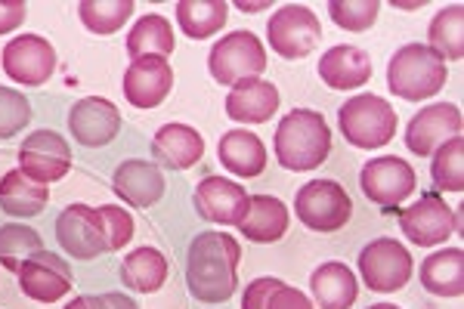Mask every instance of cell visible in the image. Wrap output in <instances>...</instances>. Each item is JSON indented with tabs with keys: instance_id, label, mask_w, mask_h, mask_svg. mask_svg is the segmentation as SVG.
Wrapping results in <instances>:
<instances>
[{
	"instance_id": "cell-1",
	"label": "cell",
	"mask_w": 464,
	"mask_h": 309,
	"mask_svg": "<svg viewBox=\"0 0 464 309\" xmlns=\"http://www.w3.org/2000/svg\"><path fill=\"white\" fill-rule=\"evenodd\" d=\"M242 245L227 232H198L186 251V285L201 304H227L238 288Z\"/></svg>"
},
{
	"instance_id": "cell-2",
	"label": "cell",
	"mask_w": 464,
	"mask_h": 309,
	"mask_svg": "<svg viewBox=\"0 0 464 309\" xmlns=\"http://www.w3.org/2000/svg\"><path fill=\"white\" fill-rule=\"evenodd\" d=\"M273 146L285 170H316L332 152V127L322 111L295 109L279 121Z\"/></svg>"
},
{
	"instance_id": "cell-3",
	"label": "cell",
	"mask_w": 464,
	"mask_h": 309,
	"mask_svg": "<svg viewBox=\"0 0 464 309\" xmlns=\"http://www.w3.org/2000/svg\"><path fill=\"white\" fill-rule=\"evenodd\" d=\"M449 69L424 43H406L387 63V87L406 102H421L446 87Z\"/></svg>"
},
{
	"instance_id": "cell-4",
	"label": "cell",
	"mask_w": 464,
	"mask_h": 309,
	"mask_svg": "<svg viewBox=\"0 0 464 309\" xmlns=\"http://www.w3.org/2000/svg\"><path fill=\"white\" fill-rule=\"evenodd\" d=\"M338 127L343 140L356 149H381L396 137L400 115L384 96L356 93L338 109Z\"/></svg>"
},
{
	"instance_id": "cell-5",
	"label": "cell",
	"mask_w": 464,
	"mask_h": 309,
	"mask_svg": "<svg viewBox=\"0 0 464 309\" xmlns=\"http://www.w3.org/2000/svg\"><path fill=\"white\" fill-rule=\"evenodd\" d=\"M208 69L217 84L236 87L266 72V50L254 32H232L220 37L208 53Z\"/></svg>"
},
{
	"instance_id": "cell-6",
	"label": "cell",
	"mask_w": 464,
	"mask_h": 309,
	"mask_svg": "<svg viewBox=\"0 0 464 309\" xmlns=\"http://www.w3.org/2000/svg\"><path fill=\"white\" fill-rule=\"evenodd\" d=\"M297 220L313 232H338L353 217V201L338 179H310L295 195Z\"/></svg>"
},
{
	"instance_id": "cell-7",
	"label": "cell",
	"mask_w": 464,
	"mask_h": 309,
	"mask_svg": "<svg viewBox=\"0 0 464 309\" xmlns=\"http://www.w3.org/2000/svg\"><path fill=\"white\" fill-rule=\"evenodd\" d=\"M266 41L276 56L295 63L316 50V43L322 41V22L310 6L285 4L266 22Z\"/></svg>"
},
{
	"instance_id": "cell-8",
	"label": "cell",
	"mask_w": 464,
	"mask_h": 309,
	"mask_svg": "<svg viewBox=\"0 0 464 309\" xmlns=\"http://www.w3.org/2000/svg\"><path fill=\"white\" fill-rule=\"evenodd\" d=\"M411 269V254L396 238H375L359 251V275L369 291L393 294L406 288Z\"/></svg>"
},
{
	"instance_id": "cell-9",
	"label": "cell",
	"mask_w": 464,
	"mask_h": 309,
	"mask_svg": "<svg viewBox=\"0 0 464 309\" xmlns=\"http://www.w3.org/2000/svg\"><path fill=\"white\" fill-rule=\"evenodd\" d=\"M359 186H362L365 198L396 214V208L415 192L418 177L409 161H402V158H396V155H381L362 164V170H359Z\"/></svg>"
},
{
	"instance_id": "cell-10",
	"label": "cell",
	"mask_w": 464,
	"mask_h": 309,
	"mask_svg": "<svg viewBox=\"0 0 464 309\" xmlns=\"http://www.w3.org/2000/svg\"><path fill=\"white\" fill-rule=\"evenodd\" d=\"M6 78L22 87H44L56 72V50L41 34H19L0 53Z\"/></svg>"
},
{
	"instance_id": "cell-11",
	"label": "cell",
	"mask_w": 464,
	"mask_h": 309,
	"mask_svg": "<svg viewBox=\"0 0 464 309\" xmlns=\"http://www.w3.org/2000/svg\"><path fill=\"white\" fill-rule=\"evenodd\" d=\"M400 229L411 245L433 247L443 245L452 232L461 229L459 210H452L437 192H424L411 208L400 210Z\"/></svg>"
},
{
	"instance_id": "cell-12",
	"label": "cell",
	"mask_w": 464,
	"mask_h": 309,
	"mask_svg": "<svg viewBox=\"0 0 464 309\" xmlns=\"http://www.w3.org/2000/svg\"><path fill=\"white\" fill-rule=\"evenodd\" d=\"M56 238L72 260H96L100 254L109 251V238H106V226H102L100 208L78 205V201L59 214Z\"/></svg>"
},
{
	"instance_id": "cell-13",
	"label": "cell",
	"mask_w": 464,
	"mask_h": 309,
	"mask_svg": "<svg viewBox=\"0 0 464 309\" xmlns=\"http://www.w3.org/2000/svg\"><path fill=\"white\" fill-rule=\"evenodd\" d=\"M19 170L37 183H56L72 170V146L56 130H34L19 146Z\"/></svg>"
},
{
	"instance_id": "cell-14",
	"label": "cell",
	"mask_w": 464,
	"mask_h": 309,
	"mask_svg": "<svg viewBox=\"0 0 464 309\" xmlns=\"http://www.w3.org/2000/svg\"><path fill=\"white\" fill-rule=\"evenodd\" d=\"M19 288L28 300L37 304H56L65 294L72 291L74 273L69 266V260H63L59 254L50 251H37L34 257H28L19 269Z\"/></svg>"
},
{
	"instance_id": "cell-15",
	"label": "cell",
	"mask_w": 464,
	"mask_h": 309,
	"mask_svg": "<svg viewBox=\"0 0 464 309\" xmlns=\"http://www.w3.org/2000/svg\"><path fill=\"white\" fill-rule=\"evenodd\" d=\"M461 137V111L452 102H433L421 109L406 127V149L418 158H430L449 140Z\"/></svg>"
},
{
	"instance_id": "cell-16",
	"label": "cell",
	"mask_w": 464,
	"mask_h": 309,
	"mask_svg": "<svg viewBox=\"0 0 464 309\" xmlns=\"http://www.w3.org/2000/svg\"><path fill=\"white\" fill-rule=\"evenodd\" d=\"M69 130L74 142L84 149L109 146L121 130V111L115 109V102L102 100V96H84V100L72 105Z\"/></svg>"
},
{
	"instance_id": "cell-17",
	"label": "cell",
	"mask_w": 464,
	"mask_h": 309,
	"mask_svg": "<svg viewBox=\"0 0 464 309\" xmlns=\"http://www.w3.org/2000/svg\"><path fill=\"white\" fill-rule=\"evenodd\" d=\"M192 205H196L201 220L220 223V226H238L245 210H248V192H245V186H238L236 179L205 177L196 186Z\"/></svg>"
},
{
	"instance_id": "cell-18",
	"label": "cell",
	"mask_w": 464,
	"mask_h": 309,
	"mask_svg": "<svg viewBox=\"0 0 464 309\" xmlns=\"http://www.w3.org/2000/svg\"><path fill=\"white\" fill-rule=\"evenodd\" d=\"M121 90L133 109H155L174 90V65L168 59H137L127 65Z\"/></svg>"
},
{
	"instance_id": "cell-19",
	"label": "cell",
	"mask_w": 464,
	"mask_h": 309,
	"mask_svg": "<svg viewBox=\"0 0 464 309\" xmlns=\"http://www.w3.org/2000/svg\"><path fill=\"white\" fill-rule=\"evenodd\" d=\"M372 59L362 47L353 43H338L325 50L319 59V78L332 90H359L372 81Z\"/></svg>"
},
{
	"instance_id": "cell-20",
	"label": "cell",
	"mask_w": 464,
	"mask_h": 309,
	"mask_svg": "<svg viewBox=\"0 0 464 309\" xmlns=\"http://www.w3.org/2000/svg\"><path fill=\"white\" fill-rule=\"evenodd\" d=\"M111 189L124 205L130 208H152L164 195V177L155 161L143 158H130V161L118 164L115 177H111Z\"/></svg>"
},
{
	"instance_id": "cell-21",
	"label": "cell",
	"mask_w": 464,
	"mask_h": 309,
	"mask_svg": "<svg viewBox=\"0 0 464 309\" xmlns=\"http://www.w3.org/2000/svg\"><path fill=\"white\" fill-rule=\"evenodd\" d=\"M152 158L168 170H189L205 158V140L189 124H164L152 140Z\"/></svg>"
},
{
	"instance_id": "cell-22",
	"label": "cell",
	"mask_w": 464,
	"mask_h": 309,
	"mask_svg": "<svg viewBox=\"0 0 464 309\" xmlns=\"http://www.w3.org/2000/svg\"><path fill=\"white\" fill-rule=\"evenodd\" d=\"M291 214L276 195H248V210H245L238 232L254 245H273L288 232Z\"/></svg>"
},
{
	"instance_id": "cell-23",
	"label": "cell",
	"mask_w": 464,
	"mask_h": 309,
	"mask_svg": "<svg viewBox=\"0 0 464 309\" xmlns=\"http://www.w3.org/2000/svg\"><path fill=\"white\" fill-rule=\"evenodd\" d=\"M279 109V90L269 81H242L227 93V115L238 124H266Z\"/></svg>"
},
{
	"instance_id": "cell-24",
	"label": "cell",
	"mask_w": 464,
	"mask_h": 309,
	"mask_svg": "<svg viewBox=\"0 0 464 309\" xmlns=\"http://www.w3.org/2000/svg\"><path fill=\"white\" fill-rule=\"evenodd\" d=\"M310 291H313V300H316L319 309H350L356 304L359 282L347 263L328 260L313 269Z\"/></svg>"
},
{
	"instance_id": "cell-25",
	"label": "cell",
	"mask_w": 464,
	"mask_h": 309,
	"mask_svg": "<svg viewBox=\"0 0 464 309\" xmlns=\"http://www.w3.org/2000/svg\"><path fill=\"white\" fill-rule=\"evenodd\" d=\"M217 158L236 177H260L266 170V146L251 130H227L217 142Z\"/></svg>"
},
{
	"instance_id": "cell-26",
	"label": "cell",
	"mask_w": 464,
	"mask_h": 309,
	"mask_svg": "<svg viewBox=\"0 0 464 309\" xmlns=\"http://www.w3.org/2000/svg\"><path fill=\"white\" fill-rule=\"evenodd\" d=\"M50 201V189L37 179L25 177L19 168L6 170L0 177V210L10 217H22V220H32V217L44 214Z\"/></svg>"
},
{
	"instance_id": "cell-27",
	"label": "cell",
	"mask_w": 464,
	"mask_h": 309,
	"mask_svg": "<svg viewBox=\"0 0 464 309\" xmlns=\"http://www.w3.org/2000/svg\"><path fill=\"white\" fill-rule=\"evenodd\" d=\"M421 288L433 297H461L464 294V251L446 247L421 260Z\"/></svg>"
},
{
	"instance_id": "cell-28",
	"label": "cell",
	"mask_w": 464,
	"mask_h": 309,
	"mask_svg": "<svg viewBox=\"0 0 464 309\" xmlns=\"http://www.w3.org/2000/svg\"><path fill=\"white\" fill-rule=\"evenodd\" d=\"M127 53L130 59H168L174 53V25L161 13H146L127 34Z\"/></svg>"
},
{
	"instance_id": "cell-29",
	"label": "cell",
	"mask_w": 464,
	"mask_h": 309,
	"mask_svg": "<svg viewBox=\"0 0 464 309\" xmlns=\"http://www.w3.org/2000/svg\"><path fill=\"white\" fill-rule=\"evenodd\" d=\"M168 257L159 247H137L130 251L121 263V282L124 288L140 291V294H155L161 291V285L168 282Z\"/></svg>"
},
{
	"instance_id": "cell-30",
	"label": "cell",
	"mask_w": 464,
	"mask_h": 309,
	"mask_svg": "<svg viewBox=\"0 0 464 309\" xmlns=\"http://www.w3.org/2000/svg\"><path fill=\"white\" fill-rule=\"evenodd\" d=\"M174 13L186 37L205 41V37H214L217 32H223L227 16H229V4L227 0H179L174 6Z\"/></svg>"
},
{
	"instance_id": "cell-31",
	"label": "cell",
	"mask_w": 464,
	"mask_h": 309,
	"mask_svg": "<svg viewBox=\"0 0 464 309\" xmlns=\"http://www.w3.org/2000/svg\"><path fill=\"white\" fill-rule=\"evenodd\" d=\"M428 50L433 56L443 59V63H459L464 56V6L461 4L443 6V10L430 19Z\"/></svg>"
},
{
	"instance_id": "cell-32",
	"label": "cell",
	"mask_w": 464,
	"mask_h": 309,
	"mask_svg": "<svg viewBox=\"0 0 464 309\" xmlns=\"http://www.w3.org/2000/svg\"><path fill=\"white\" fill-rule=\"evenodd\" d=\"M133 16V0H81L78 19L93 34H115Z\"/></svg>"
},
{
	"instance_id": "cell-33",
	"label": "cell",
	"mask_w": 464,
	"mask_h": 309,
	"mask_svg": "<svg viewBox=\"0 0 464 309\" xmlns=\"http://www.w3.org/2000/svg\"><path fill=\"white\" fill-rule=\"evenodd\" d=\"M37 251H44L41 236L25 223H6L0 226V266L19 273L22 263L34 257Z\"/></svg>"
},
{
	"instance_id": "cell-34",
	"label": "cell",
	"mask_w": 464,
	"mask_h": 309,
	"mask_svg": "<svg viewBox=\"0 0 464 309\" xmlns=\"http://www.w3.org/2000/svg\"><path fill=\"white\" fill-rule=\"evenodd\" d=\"M430 177L433 186L443 192H461L464 189V140L455 137L446 146H440L430 155Z\"/></svg>"
},
{
	"instance_id": "cell-35",
	"label": "cell",
	"mask_w": 464,
	"mask_h": 309,
	"mask_svg": "<svg viewBox=\"0 0 464 309\" xmlns=\"http://www.w3.org/2000/svg\"><path fill=\"white\" fill-rule=\"evenodd\" d=\"M381 13L378 0H332L328 16L343 32H369Z\"/></svg>"
},
{
	"instance_id": "cell-36",
	"label": "cell",
	"mask_w": 464,
	"mask_h": 309,
	"mask_svg": "<svg viewBox=\"0 0 464 309\" xmlns=\"http://www.w3.org/2000/svg\"><path fill=\"white\" fill-rule=\"evenodd\" d=\"M32 124V102L13 87H0V140L19 137Z\"/></svg>"
},
{
	"instance_id": "cell-37",
	"label": "cell",
	"mask_w": 464,
	"mask_h": 309,
	"mask_svg": "<svg viewBox=\"0 0 464 309\" xmlns=\"http://www.w3.org/2000/svg\"><path fill=\"white\" fill-rule=\"evenodd\" d=\"M102 226H106V238H109V251H121L127 241L133 238V217L124 208L115 205H102L100 208Z\"/></svg>"
},
{
	"instance_id": "cell-38",
	"label": "cell",
	"mask_w": 464,
	"mask_h": 309,
	"mask_svg": "<svg viewBox=\"0 0 464 309\" xmlns=\"http://www.w3.org/2000/svg\"><path fill=\"white\" fill-rule=\"evenodd\" d=\"M65 309H140V306L127 294L109 291V294H81L72 304H65Z\"/></svg>"
},
{
	"instance_id": "cell-39",
	"label": "cell",
	"mask_w": 464,
	"mask_h": 309,
	"mask_svg": "<svg viewBox=\"0 0 464 309\" xmlns=\"http://www.w3.org/2000/svg\"><path fill=\"white\" fill-rule=\"evenodd\" d=\"M282 285V278H254V282L248 285V291H245L242 297V309H266L269 304V294H273L276 288Z\"/></svg>"
},
{
	"instance_id": "cell-40",
	"label": "cell",
	"mask_w": 464,
	"mask_h": 309,
	"mask_svg": "<svg viewBox=\"0 0 464 309\" xmlns=\"http://www.w3.org/2000/svg\"><path fill=\"white\" fill-rule=\"evenodd\" d=\"M266 309H313V300L306 297L304 291H297V288H291V285L282 282L279 288L269 294Z\"/></svg>"
},
{
	"instance_id": "cell-41",
	"label": "cell",
	"mask_w": 464,
	"mask_h": 309,
	"mask_svg": "<svg viewBox=\"0 0 464 309\" xmlns=\"http://www.w3.org/2000/svg\"><path fill=\"white\" fill-rule=\"evenodd\" d=\"M28 6L25 0H0V34H10L25 22Z\"/></svg>"
},
{
	"instance_id": "cell-42",
	"label": "cell",
	"mask_w": 464,
	"mask_h": 309,
	"mask_svg": "<svg viewBox=\"0 0 464 309\" xmlns=\"http://www.w3.org/2000/svg\"><path fill=\"white\" fill-rule=\"evenodd\" d=\"M369 309H400V306H393V304H375V306H369Z\"/></svg>"
}]
</instances>
